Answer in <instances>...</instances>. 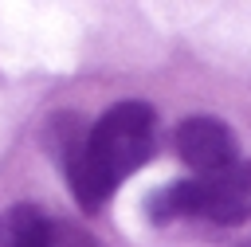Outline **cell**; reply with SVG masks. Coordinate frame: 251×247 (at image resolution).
<instances>
[{
  "instance_id": "6da1fadb",
  "label": "cell",
  "mask_w": 251,
  "mask_h": 247,
  "mask_svg": "<svg viewBox=\"0 0 251 247\" xmlns=\"http://www.w3.org/2000/svg\"><path fill=\"white\" fill-rule=\"evenodd\" d=\"M59 165L82 212H98L126 176H133L157 149V114L149 102H118L94 125L59 118L51 125Z\"/></svg>"
},
{
  "instance_id": "7a4b0ae2",
  "label": "cell",
  "mask_w": 251,
  "mask_h": 247,
  "mask_svg": "<svg viewBox=\"0 0 251 247\" xmlns=\"http://www.w3.org/2000/svg\"><path fill=\"white\" fill-rule=\"evenodd\" d=\"M157 223L169 220H208V223H243L251 220V165H235L216 176H192L161 188L149 200Z\"/></svg>"
},
{
  "instance_id": "3957f363",
  "label": "cell",
  "mask_w": 251,
  "mask_h": 247,
  "mask_svg": "<svg viewBox=\"0 0 251 247\" xmlns=\"http://www.w3.org/2000/svg\"><path fill=\"white\" fill-rule=\"evenodd\" d=\"M173 149L176 157L196 173V176H216L239 165V141L227 129L224 118L212 114H192L176 125L173 133Z\"/></svg>"
},
{
  "instance_id": "277c9868",
  "label": "cell",
  "mask_w": 251,
  "mask_h": 247,
  "mask_svg": "<svg viewBox=\"0 0 251 247\" xmlns=\"http://www.w3.org/2000/svg\"><path fill=\"white\" fill-rule=\"evenodd\" d=\"M0 247H55V220L31 204L0 212Z\"/></svg>"
},
{
  "instance_id": "5b68a950",
  "label": "cell",
  "mask_w": 251,
  "mask_h": 247,
  "mask_svg": "<svg viewBox=\"0 0 251 247\" xmlns=\"http://www.w3.org/2000/svg\"><path fill=\"white\" fill-rule=\"evenodd\" d=\"M55 247H94L82 231H75V227H63V223H55Z\"/></svg>"
},
{
  "instance_id": "8992f818",
  "label": "cell",
  "mask_w": 251,
  "mask_h": 247,
  "mask_svg": "<svg viewBox=\"0 0 251 247\" xmlns=\"http://www.w3.org/2000/svg\"><path fill=\"white\" fill-rule=\"evenodd\" d=\"M243 247H251V243H243Z\"/></svg>"
}]
</instances>
